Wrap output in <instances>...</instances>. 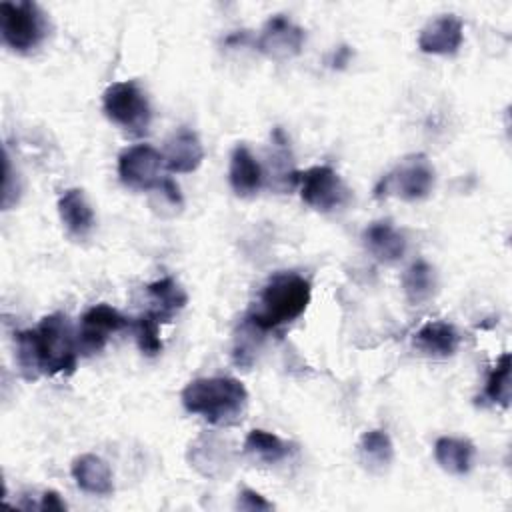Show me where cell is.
I'll return each instance as SVG.
<instances>
[{
	"mask_svg": "<svg viewBox=\"0 0 512 512\" xmlns=\"http://www.w3.org/2000/svg\"><path fill=\"white\" fill-rule=\"evenodd\" d=\"M16 362L26 380L40 374H72L78 362V342L68 318L60 312L44 316L36 328L16 334Z\"/></svg>",
	"mask_w": 512,
	"mask_h": 512,
	"instance_id": "cell-1",
	"label": "cell"
},
{
	"mask_svg": "<svg viewBox=\"0 0 512 512\" xmlns=\"http://www.w3.org/2000/svg\"><path fill=\"white\" fill-rule=\"evenodd\" d=\"M182 404L210 424L230 426L242 418L248 392L240 380L230 376L196 378L182 390Z\"/></svg>",
	"mask_w": 512,
	"mask_h": 512,
	"instance_id": "cell-2",
	"label": "cell"
},
{
	"mask_svg": "<svg viewBox=\"0 0 512 512\" xmlns=\"http://www.w3.org/2000/svg\"><path fill=\"white\" fill-rule=\"evenodd\" d=\"M310 298L312 288L304 276L296 272L274 274L260 292L258 308H254L246 320L260 332L274 330L302 316Z\"/></svg>",
	"mask_w": 512,
	"mask_h": 512,
	"instance_id": "cell-3",
	"label": "cell"
},
{
	"mask_svg": "<svg viewBox=\"0 0 512 512\" xmlns=\"http://www.w3.org/2000/svg\"><path fill=\"white\" fill-rule=\"evenodd\" d=\"M0 30L6 46L26 54L36 50L48 36L50 24L44 10L30 0L0 4Z\"/></svg>",
	"mask_w": 512,
	"mask_h": 512,
	"instance_id": "cell-4",
	"label": "cell"
},
{
	"mask_svg": "<svg viewBox=\"0 0 512 512\" xmlns=\"http://www.w3.org/2000/svg\"><path fill=\"white\" fill-rule=\"evenodd\" d=\"M104 114L130 134H144L152 120V110L142 88L132 82H114L104 92Z\"/></svg>",
	"mask_w": 512,
	"mask_h": 512,
	"instance_id": "cell-5",
	"label": "cell"
},
{
	"mask_svg": "<svg viewBox=\"0 0 512 512\" xmlns=\"http://www.w3.org/2000/svg\"><path fill=\"white\" fill-rule=\"evenodd\" d=\"M434 188V168L424 154L404 158L390 174L376 186V198L394 194L402 200L416 202L426 198Z\"/></svg>",
	"mask_w": 512,
	"mask_h": 512,
	"instance_id": "cell-6",
	"label": "cell"
},
{
	"mask_svg": "<svg viewBox=\"0 0 512 512\" xmlns=\"http://www.w3.org/2000/svg\"><path fill=\"white\" fill-rule=\"evenodd\" d=\"M296 184L300 186V198L314 210L330 212L348 202L350 190L330 166H312L304 172H296Z\"/></svg>",
	"mask_w": 512,
	"mask_h": 512,
	"instance_id": "cell-7",
	"label": "cell"
},
{
	"mask_svg": "<svg viewBox=\"0 0 512 512\" xmlns=\"http://www.w3.org/2000/svg\"><path fill=\"white\" fill-rule=\"evenodd\" d=\"M164 168V156L150 144H136L118 156V176L134 190H156Z\"/></svg>",
	"mask_w": 512,
	"mask_h": 512,
	"instance_id": "cell-8",
	"label": "cell"
},
{
	"mask_svg": "<svg viewBox=\"0 0 512 512\" xmlns=\"http://www.w3.org/2000/svg\"><path fill=\"white\" fill-rule=\"evenodd\" d=\"M128 326H130L128 318L120 314L116 308L108 304H96L88 308L80 318V326L76 334L78 350L82 354H96L106 346L112 334Z\"/></svg>",
	"mask_w": 512,
	"mask_h": 512,
	"instance_id": "cell-9",
	"label": "cell"
},
{
	"mask_svg": "<svg viewBox=\"0 0 512 512\" xmlns=\"http://www.w3.org/2000/svg\"><path fill=\"white\" fill-rule=\"evenodd\" d=\"M302 44H304V30L282 14L268 18L256 40V48L264 56L278 62L300 54Z\"/></svg>",
	"mask_w": 512,
	"mask_h": 512,
	"instance_id": "cell-10",
	"label": "cell"
},
{
	"mask_svg": "<svg viewBox=\"0 0 512 512\" xmlns=\"http://www.w3.org/2000/svg\"><path fill=\"white\" fill-rule=\"evenodd\" d=\"M462 40L464 28L460 18L454 14H442L422 28L418 36V48L426 54L452 56L462 46Z\"/></svg>",
	"mask_w": 512,
	"mask_h": 512,
	"instance_id": "cell-11",
	"label": "cell"
},
{
	"mask_svg": "<svg viewBox=\"0 0 512 512\" xmlns=\"http://www.w3.org/2000/svg\"><path fill=\"white\" fill-rule=\"evenodd\" d=\"M164 166L176 174L194 172L204 160V148L196 132L180 128L168 142L164 150Z\"/></svg>",
	"mask_w": 512,
	"mask_h": 512,
	"instance_id": "cell-12",
	"label": "cell"
},
{
	"mask_svg": "<svg viewBox=\"0 0 512 512\" xmlns=\"http://www.w3.org/2000/svg\"><path fill=\"white\" fill-rule=\"evenodd\" d=\"M364 244L368 252L384 264H394L406 254V238L390 220L372 222L364 230Z\"/></svg>",
	"mask_w": 512,
	"mask_h": 512,
	"instance_id": "cell-13",
	"label": "cell"
},
{
	"mask_svg": "<svg viewBox=\"0 0 512 512\" xmlns=\"http://www.w3.org/2000/svg\"><path fill=\"white\" fill-rule=\"evenodd\" d=\"M70 472L76 486L88 494L108 496L114 490L112 470L106 460L96 454H80L78 458H74Z\"/></svg>",
	"mask_w": 512,
	"mask_h": 512,
	"instance_id": "cell-14",
	"label": "cell"
},
{
	"mask_svg": "<svg viewBox=\"0 0 512 512\" xmlns=\"http://www.w3.org/2000/svg\"><path fill=\"white\" fill-rule=\"evenodd\" d=\"M414 346L432 358H448L460 346V334L454 324L434 320L420 326L414 334Z\"/></svg>",
	"mask_w": 512,
	"mask_h": 512,
	"instance_id": "cell-15",
	"label": "cell"
},
{
	"mask_svg": "<svg viewBox=\"0 0 512 512\" xmlns=\"http://www.w3.org/2000/svg\"><path fill=\"white\" fill-rule=\"evenodd\" d=\"M262 168L246 146H236L230 154L228 180L238 196H254L262 186Z\"/></svg>",
	"mask_w": 512,
	"mask_h": 512,
	"instance_id": "cell-16",
	"label": "cell"
},
{
	"mask_svg": "<svg viewBox=\"0 0 512 512\" xmlns=\"http://www.w3.org/2000/svg\"><path fill=\"white\" fill-rule=\"evenodd\" d=\"M58 214L66 230L76 238L88 236L94 228V210L78 188H70L58 198Z\"/></svg>",
	"mask_w": 512,
	"mask_h": 512,
	"instance_id": "cell-17",
	"label": "cell"
},
{
	"mask_svg": "<svg viewBox=\"0 0 512 512\" xmlns=\"http://www.w3.org/2000/svg\"><path fill=\"white\" fill-rule=\"evenodd\" d=\"M476 448L470 440L466 438H456V436H442L434 444V458L440 464L442 470L448 474L462 476L472 468Z\"/></svg>",
	"mask_w": 512,
	"mask_h": 512,
	"instance_id": "cell-18",
	"label": "cell"
},
{
	"mask_svg": "<svg viewBox=\"0 0 512 512\" xmlns=\"http://www.w3.org/2000/svg\"><path fill=\"white\" fill-rule=\"evenodd\" d=\"M146 290L154 304L150 312H154L160 318V322H170L176 316V312H180L188 302L184 288L170 276L150 282Z\"/></svg>",
	"mask_w": 512,
	"mask_h": 512,
	"instance_id": "cell-19",
	"label": "cell"
},
{
	"mask_svg": "<svg viewBox=\"0 0 512 512\" xmlns=\"http://www.w3.org/2000/svg\"><path fill=\"white\" fill-rule=\"evenodd\" d=\"M402 288L410 304H424L436 290L434 268L426 260H416L402 276Z\"/></svg>",
	"mask_w": 512,
	"mask_h": 512,
	"instance_id": "cell-20",
	"label": "cell"
},
{
	"mask_svg": "<svg viewBox=\"0 0 512 512\" xmlns=\"http://www.w3.org/2000/svg\"><path fill=\"white\" fill-rule=\"evenodd\" d=\"M358 448H360L362 462L374 472L386 470L394 460V444L384 430L364 432Z\"/></svg>",
	"mask_w": 512,
	"mask_h": 512,
	"instance_id": "cell-21",
	"label": "cell"
},
{
	"mask_svg": "<svg viewBox=\"0 0 512 512\" xmlns=\"http://www.w3.org/2000/svg\"><path fill=\"white\" fill-rule=\"evenodd\" d=\"M244 450L250 456H254L266 464H276L288 456L290 448L280 436L256 428V430L248 432V436L244 440Z\"/></svg>",
	"mask_w": 512,
	"mask_h": 512,
	"instance_id": "cell-22",
	"label": "cell"
},
{
	"mask_svg": "<svg viewBox=\"0 0 512 512\" xmlns=\"http://www.w3.org/2000/svg\"><path fill=\"white\" fill-rule=\"evenodd\" d=\"M226 448L214 436H202L190 446V460L194 468H198L204 476H216L228 464V458H216V452Z\"/></svg>",
	"mask_w": 512,
	"mask_h": 512,
	"instance_id": "cell-23",
	"label": "cell"
},
{
	"mask_svg": "<svg viewBox=\"0 0 512 512\" xmlns=\"http://www.w3.org/2000/svg\"><path fill=\"white\" fill-rule=\"evenodd\" d=\"M484 398L504 408L510 404V354L508 352H504L496 360L494 368L490 370L484 386Z\"/></svg>",
	"mask_w": 512,
	"mask_h": 512,
	"instance_id": "cell-24",
	"label": "cell"
},
{
	"mask_svg": "<svg viewBox=\"0 0 512 512\" xmlns=\"http://www.w3.org/2000/svg\"><path fill=\"white\" fill-rule=\"evenodd\" d=\"M160 318L154 312H144L134 320V334L138 348L146 356H156L162 350V340H160Z\"/></svg>",
	"mask_w": 512,
	"mask_h": 512,
	"instance_id": "cell-25",
	"label": "cell"
},
{
	"mask_svg": "<svg viewBox=\"0 0 512 512\" xmlns=\"http://www.w3.org/2000/svg\"><path fill=\"white\" fill-rule=\"evenodd\" d=\"M236 506H238L240 510H272V508H274L272 502H268L262 494H258V492L252 490V488L240 490Z\"/></svg>",
	"mask_w": 512,
	"mask_h": 512,
	"instance_id": "cell-26",
	"label": "cell"
},
{
	"mask_svg": "<svg viewBox=\"0 0 512 512\" xmlns=\"http://www.w3.org/2000/svg\"><path fill=\"white\" fill-rule=\"evenodd\" d=\"M38 508H40V510H60V512H62V510H66V504L62 502V498H60L58 492L46 490V492L42 494V500H40Z\"/></svg>",
	"mask_w": 512,
	"mask_h": 512,
	"instance_id": "cell-27",
	"label": "cell"
}]
</instances>
